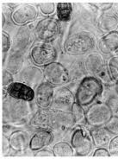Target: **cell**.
<instances>
[{
  "mask_svg": "<svg viewBox=\"0 0 118 159\" xmlns=\"http://www.w3.org/2000/svg\"><path fill=\"white\" fill-rule=\"evenodd\" d=\"M24 62V56L20 51L13 52L10 56L7 64V70L11 74H16L19 71Z\"/></svg>",
  "mask_w": 118,
  "mask_h": 159,
  "instance_id": "cell-20",
  "label": "cell"
},
{
  "mask_svg": "<svg viewBox=\"0 0 118 159\" xmlns=\"http://www.w3.org/2000/svg\"><path fill=\"white\" fill-rule=\"evenodd\" d=\"M76 102L75 96L70 89L62 87L56 89L54 94L52 107L55 110L70 111L72 105Z\"/></svg>",
  "mask_w": 118,
  "mask_h": 159,
  "instance_id": "cell-8",
  "label": "cell"
},
{
  "mask_svg": "<svg viewBox=\"0 0 118 159\" xmlns=\"http://www.w3.org/2000/svg\"><path fill=\"white\" fill-rule=\"evenodd\" d=\"M108 69L111 80L118 82V56L110 58L108 64Z\"/></svg>",
  "mask_w": 118,
  "mask_h": 159,
  "instance_id": "cell-24",
  "label": "cell"
},
{
  "mask_svg": "<svg viewBox=\"0 0 118 159\" xmlns=\"http://www.w3.org/2000/svg\"><path fill=\"white\" fill-rule=\"evenodd\" d=\"M104 67V61L103 57L98 53H91L87 56L85 61V68L89 74L98 75L103 71Z\"/></svg>",
  "mask_w": 118,
  "mask_h": 159,
  "instance_id": "cell-17",
  "label": "cell"
},
{
  "mask_svg": "<svg viewBox=\"0 0 118 159\" xmlns=\"http://www.w3.org/2000/svg\"><path fill=\"white\" fill-rule=\"evenodd\" d=\"M117 90H118V84H117Z\"/></svg>",
  "mask_w": 118,
  "mask_h": 159,
  "instance_id": "cell-36",
  "label": "cell"
},
{
  "mask_svg": "<svg viewBox=\"0 0 118 159\" xmlns=\"http://www.w3.org/2000/svg\"><path fill=\"white\" fill-rule=\"evenodd\" d=\"M92 142L97 147H103L110 143L111 135H113L107 127H93L90 131Z\"/></svg>",
  "mask_w": 118,
  "mask_h": 159,
  "instance_id": "cell-16",
  "label": "cell"
},
{
  "mask_svg": "<svg viewBox=\"0 0 118 159\" xmlns=\"http://www.w3.org/2000/svg\"><path fill=\"white\" fill-rule=\"evenodd\" d=\"M35 157H39V158H42V157H55V154L53 151H49L47 150H39L37 152L35 153Z\"/></svg>",
  "mask_w": 118,
  "mask_h": 159,
  "instance_id": "cell-32",
  "label": "cell"
},
{
  "mask_svg": "<svg viewBox=\"0 0 118 159\" xmlns=\"http://www.w3.org/2000/svg\"><path fill=\"white\" fill-rule=\"evenodd\" d=\"M39 8L44 15H52L55 13V4L54 3H42L39 4Z\"/></svg>",
  "mask_w": 118,
  "mask_h": 159,
  "instance_id": "cell-26",
  "label": "cell"
},
{
  "mask_svg": "<svg viewBox=\"0 0 118 159\" xmlns=\"http://www.w3.org/2000/svg\"><path fill=\"white\" fill-rule=\"evenodd\" d=\"M11 42L10 36L5 31H2V53H3V63L5 61V54L10 50Z\"/></svg>",
  "mask_w": 118,
  "mask_h": 159,
  "instance_id": "cell-25",
  "label": "cell"
},
{
  "mask_svg": "<svg viewBox=\"0 0 118 159\" xmlns=\"http://www.w3.org/2000/svg\"><path fill=\"white\" fill-rule=\"evenodd\" d=\"M44 78V73L40 68L29 66L25 68L21 72L20 79L22 82L29 87H38L42 83Z\"/></svg>",
  "mask_w": 118,
  "mask_h": 159,
  "instance_id": "cell-12",
  "label": "cell"
},
{
  "mask_svg": "<svg viewBox=\"0 0 118 159\" xmlns=\"http://www.w3.org/2000/svg\"><path fill=\"white\" fill-rule=\"evenodd\" d=\"M103 93V85L98 78L85 77L82 80L75 93V100L83 107L91 105Z\"/></svg>",
  "mask_w": 118,
  "mask_h": 159,
  "instance_id": "cell-1",
  "label": "cell"
},
{
  "mask_svg": "<svg viewBox=\"0 0 118 159\" xmlns=\"http://www.w3.org/2000/svg\"><path fill=\"white\" fill-rule=\"evenodd\" d=\"M59 33V22L53 17H45L40 20L34 30V34L37 40L44 43H49L55 41Z\"/></svg>",
  "mask_w": 118,
  "mask_h": 159,
  "instance_id": "cell-4",
  "label": "cell"
},
{
  "mask_svg": "<svg viewBox=\"0 0 118 159\" xmlns=\"http://www.w3.org/2000/svg\"><path fill=\"white\" fill-rule=\"evenodd\" d=\"M99 27L104 32L116 31L118 28V17L114 14L105 13L99 20Z\"/></svg>",
  "mask_w": 118,
  "mask_h": 159,
  "instance_id": "cell-18",
  "label": "cell"
},
{
  "mask_svg": "<svg viewBox=\"0 0 118 159\" xmlns=\"http://www.w3.org/2000/svg\"><path fill=\"white\" fill-rule=\"evenodd\" d=\"M113 111L105 103L97 102L87 110L86 123L91 127L104 126L113 118Z\"/></svg>",
  "mask_w": 118,
  "mask_h": 159,
  "instance_id": "cell-3",
  "label": "cell"
},
{
  "mask_svg": "<svg viewBox=\"0 0 118 159\" xmlns=\"http://www.w3.org/2000/svg\"><path fill=\"white\" fill-rule=\"evenodd\" d=\"M98 46L99 50L105 55H109L116 51L118 49L117 30L107 33L105 36H103L99 40Z\"/></svg>",
  "mask_w": 118,
  "mask_h": 159,
  "instance_id": "cell-14",
  "label": "cell"
},
{
  "mask_svg": "<svg viewBox=\"0 0 118 159\" xmlns=\"http://www.w3.org/2000/svg\"><path fill=\"white\" fill-rule=\"evenodd\" d=\"M55 89L49 82H42L39 85L36 91V102L40 108L50 107L53 103Z\"/></svg>",
  "mask_w": 118,
  "mask_h": 159,
  "instance_id": "cell-11",
  "label": "cell"
},
{
  "mask_svg": "<svg viewBox=\"0 0 118 159\" xmlns=\"http://www.w3.org/2000/svg\"><path fill=\"white\" fill-rule=\"evenodd\" d=\"M110 153L111 155H118V135L110 139L109 143Z\"/></svg>",
  "mask_w": 118,
  "mask_h": 159,
  "instance_id": "cell-29",
  "label": "cell"
},
{
  "mask_svg": "<svg viewBox=\"0 0 118 159\" xmlns=\"http://www.w3.org/2000/svg\"><path fill=\"white\" fill-rule=\"evenodd\" d=\"M57 17L61 22H66L70 19L72 11V5L70 3H59L56 6Z\"/></svg>",
  "mask_w": 118,
  "mask_h": 159,
  "instance_id": "cell-22",
  "label": "cell"
},
{
  "mask_svg": "<svg viewBox=\"0 0 118 159\" xmlns=\"http://www.w3.org/2000/svg\"><path fill=\"white\" fill-rule=\"evenodd\" d=\"M11 148L16 151H24L29 146L30 139L28 133L24 131H15L9 137Z\"/></svg>",
  "mask_w": 118,
  "mask_h": 159,
  "instance_id": "cell-15",
  "label": "cell"
},
{
  "mask_svg": "<svg viewBox=\"0 0 118 159\" xmlns=\"http://www.w3.org/2000/svg\"><path fill=\"white\" fill-rule=\"evenodd\" d=\"M38 11L34 4H24L14 11L11 15L13 23L16 25H25L37 18Z\"/></svg>",
  "mask_w": 118,
  "mask_h": 159,
  "instance_id": "cell-9",
  "label": "cell"
},
{
  "mask_svg": "<svg viewBox=\"0 0 118 159\" xmlns=\"http://www.w3.org/2000/svg\"><path fill=\"white\" fill-rule=\"evenodd\" d=\"M116 12L118 13V4H116Z\"/></svg>",
  "mask_w": 118,
  "mask_h": 159,
  "instance_id": "cell-34",
  "label": "cell"
},
{
  "mask_svg": "<svg viewBox=\"0 0 118 159\" xmlns=\"http://www.w3.org/2000/svg\"><path fill=\"white\" fill-rule=\"evenodd\" d=\"M72 114L74 119L75 125H82L85 122H86V116L85 112L84 111L82 106H80L79 103L74 102L71 108Z\"/></svg>",
  "mask_w": 118,
  "mask_h": 159,
  "instance_id": "cell-23",
  "label": "cell"
},
{
  "mask_svg": "<svg viewBox=\"0 0 118 159\" xmlns=\"http://www.w3.org/2000/svg\"><path fill=\"white\" fill-rule=\"evenodd\" d=\"M53 152L55 154V157H72L74 154L72 144L67 142H59L55 144L53 148Z\"/></svg>",
  "mask_w": 118,
  "mask_h": 159,
  "instance_id": "cell-21",
  "label": "cell"
},
{
  "mask_svg": "<svg viewBox=\"0 0 118 159\" xmlns=\"http://www.w3.org/2000/svg\"><path fill=\"white\" fill-rule=\"evenodd\" d=\"M44 77L47 82L53 86H62L70 80L68 72L62 64L59 62H53L45 67L43 70Z\"/></svg>",
  "mask_w": 118,
  "mask_h": 159,
  "instance_id": "cell-6",
  "label": "cell"
},
{
  "mask_svg": "<svg viewBox=\"0 0 118 159\" xmlns=\"http://www.w3.org/2000/svg\"><path fill=\"white\" fill-rule=\"evenodd\" d=\"M93 157H102V158H104V157H110V151H107L105 148L100 147L98 148V149H97V150L94 151Z\"/></svg>",
  "mask_w": 118,
  "mask_h": 159,
  "instance_id": "cell-30",
  "label": "cell"
},
{
  "mask_svg": "<svg viewBox=\"0 0 118 159\" xmlns=\"http://www.w3.org/2000/svg\"><path fill=\"white\" fill-rule=\"evenodd\" d=\"M7 93L11 98L17 100L30 102L36 97L33 88L23 82H13L7 88Z\"/></svg>",
  "mask_w": 118,
  "mask_h": 159,
  "instance_id": "cell-10",
  "label": "cell"
},
{
  "mask_svg": "<svg viewBox=\"0 0 118 159\" xmlns=\"http://www.w3.org/2000/svg\"><path fill=\"white\" fill-rule=\"evenodd\" d=\"M3 81H2V85L4 88H8L11 84L13 83V76H12L11 73L8 71L7 69L3 70Z\"/></svg>",
  "mask_w": 118,
  "mask_h": 159,
  "instance_id": "cell-27",
  "label": "cell"
},
{
  "mask_svg": "<svg viewBox=\"0 0 118 159\" xmlns=\"http://www.w3.org/2000/svg\"><path fill=\"white\" fill-rule=\"evenodd\" d=\"M94 47V40L88 33H77L69 36L65 43V51L72 56H81Z\"/></svg>",
  "mask_w": 118,
  "mask_h": 159,
  "instance_id": "cell-2",
  "label": "cell"
},
{
  "mask_svg": "<svg viewBox=\"0 0 118 159\" xmlns=\"http://www.w3.org/2000/svg\"><path fill=\"white\" fill-rule=\"evenodd\" d=\"M30 57L36 66L46 67L55 62L57 57V51L54 46L49 43L36 44L30 51Z\"/></svg>",
  "mask_w": 118,
  "mask_h": 159,
  "instance_id": "cell-5",
  "label": "cell"
},
{
  "mask_svg": "<svg viewBox=\"0 0 118 159\" xmlns=\"http://www.w3.org/2000/svg\"><path fill=\"white\" fill-rule=\"evenodd\" d=\"M11 148L10 141L5 137V135L2 136V156H5L9 152V150Z\"/></svg>",
  "mask_w": 118,
  "mask_h": 159,
  "instance_id": "cell-31",
  "label": "cell"
},
{
  "mask_svg": "<svg viewBox=\"0 0 118 159\" xmlns=\"http://www.w3.org/2000/svg\"><path fill=\"white\" fill-rule=\"evenodd\" d=\"M106 127L112 134L118 135V117H113L111 120L106 125Z\"/></svg>",
  "mask_w": 118,
  "mask_h": 159,
  "instance_id": "cell-28",
  "label": "cell"
},
{
  "mask_svg": "<svg viewBox=\"0 0 118 159\" xmlns=\"http://www.w3.org/2000/svg\"><path fill=\"white\" fill-rule=\"evenodd\" d=\"M71 144L79 157H85L92 149V141L87 131L82 127L77 128L71 138Z\"/></svg>",
  "mask_w": 118,
  "mask_h": 159,
  "instance_id": "cell-7",
  "label": "cell"
},
{
  "mask_svg": "<svg viewBox=\"0 0 118 159\" xmlns=\"http://www.w3.org/2000/svg\"><path fill=\"white\" fill-rule=\"evenodd\" d=\"M53 141V134L47 129H40L32 136L29 142V149L31 151H39L47 147Z\"/></svg>",
  "mask_w": 118,
  "mask_h": 159,
  "instance_id": "cell-13",
  "label": "cell"
},
{
  "mask_svg": "<svg viewBox=\"0 0 118 159\" xmlns=\"http://www.w3.org/2000/svg\"><path fill=\"white\" fill-rule=\"evenodd\" d=\"M116 116H117V117H118V110H117V111H116Z\"/></svg>",
  "mask_w": 118,
  "mask_h": 159,
  "instance_id": "cell-35",
  "label": "cell"
},
{
  "mask_svg": "<svg viewBox=\"0 0 118 159\" xmlns=\"http://www.w3.org/2000/svg\"><path fill=\"white\" fill-rule=\"evenodd\" d=\"M32 42V36L29 30L27 27H23L18 30L16 36V46L19 48H25Z\"/></svg>",
  "mask_w": 118,
  "mask_h": 159,
  "instance_id": "cell-19",
  "label": "cell"
},
{
  "mask_svg": "<svg viewBox=\"0 0 118 159\" xmlns=\"http://www.w3.org/2000/svg\"><path fill=\"white\" fill-rule=\"evenodd\" d=\"M107 105L110 107V109L112 110L113 113H116V111L118 110V98L117 97H111Z\"/></svg>",
  "mask_w": 118,
  "mask_h": 159,
  "instance_id": "cell-33",
  "label": "cell"
}]
</instances>
